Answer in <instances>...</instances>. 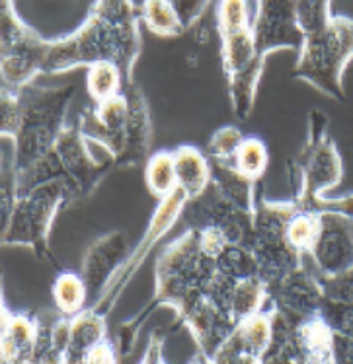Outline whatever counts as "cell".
<instances>
[{"label": "cell", "mask_w": 353, "mask_h": 364, "mask_svg": "<svg viewBox=\"0 0 353 364\" xmlns=\"http://www.w3.org/2000/svg\"><path fill=\"white\" fill-rule=\"evenodd\" d=\"M141 12L133 0H96L78 28L65 38L47 41L41 75H60L73 68L110 60L125 82H135L133 68L141 53Z\"/></svg>", "instance_id": "6da1fadb"}, {"label": "cell", "mask_w": 353, "mask_h": 364, "mask_svg": "<svg viewBox=\"0 0 353 364\" xmlns=\"http://www.w3.org/2000/svg\"><path fill=\"white\" fill-rule=\"evenodd\" d=\"M73 97V84L39 88L30 82L18 92L2 90V139L14 141L16 176L51 154Z\"/></svg>", "instance_id": "7a4b0ae2"}, {"label": "cell", "mask_w": 353, "mask_h": 364, "mask_svg": "<svg viewBox=\"0 0 353 364\" xmlns=\"http://www.w3.org/2000/svg\"><path fill=\"white\" fill-rule=\"evenodd\" d=\"M215 275H217V261L203 250L199 230L188 228L180 238L166 245L158 255L157 267H154V279H157L154 296L137 318L123 321L121 326L120 343H117L121 355H127L131 350L141 326L158 306L174 308L178 318L191 302H196L197 298L205 294V287Z\"/></svg>", "instance_id": "3957f363"}, {"label": "cell", "mask_w": 353, "mask_h": 364, "mask_svg": "<svg viewBox=\"0 0 353 364\" xmlns=\"http://www.w3.org/2000/svg\"><path fill=\"white\" fill-rule=\"evenodd\" d=\"M75 201L65 178L51 179L18 197L10 220L2 228V245H28L38 257L57 261L49 250V232L63 207Z\"/></svg>", "instance_id": "277c9868"}, {"label": "cell", "mask_w": 353, "mask_h": 364, "mask_svg": "<svg viewBox=\"0 0 353 364\" xmlns=\"http://www.w3.org/2000/svg\"><path fill=\"white\" fill-rule=\"evenodd\" d=\"M353 57V20L332 16L324 30L305 38L293 76L310 82L334 100H344L342 75Z\"/></svg>", "instance_id": "5b68a950"}, {"label": "cell", "mask_w": 353, "mask_h": 364, "mask_svg": "<svg viewBox=\"0 0 353 364\" xmlns=\"http://www.w3.org/2000/svg\"><path fill=\"white\" fill-rule=\"evenodd\" d=\"M2 6V90L18 92L41 75L47 41L16 14L12 0H0Z\"/></svg>", "instance_id": "8992f818"}, {"label": "cell", "mask_w": 353, "mask_h": 364, "mask_svg": "<svg viewBox=\"0 0 353 364\" xmlns=\"http://www.w3.org/2000/svg\"><path fill=\"white\" fill-rule=\"evenodd\" d=\"M186 203H188V197H186V193L181 191L180 187H176L168 197L160 199L151 223H149L147 230H144L143 238H141L139 245L135 247V252L127 253V257L123 259L117 271L110 277V281H107V284L102 290L98 300L92 304V308L96 312L104 314V316L112 312L115 302L123 294V290L127 289V284L131 283L133 275L143 265V261L147 259L149 252L157 245L158 240H162L166 232L172 230V226L178 223V218H181V210L186 207Z\"/></svg>", "instance_id": "52a82bcc"}, {"label": "cell", "mask_w": 353, "mask_h": 364, "mask_svg": "<svg viewBox=\"0 0 353 364\" xmlns=\"http://www.w3.org/2000/svg\"><path fill=\"white\" fill-rule=\"evenodd\" d=\"M326 115L315 109L310 113V129L305 150L295 162L302 178L297 201L320 197L322 191L336 187L342 181V158L334 141L326 134Z\"/></svg>", "instance_id": "ba28073f"}, {"label": "cell", "mask_w": 353, "mask_h": 364, "mask_svg": "<svg viewBox=\"0 0 353 364\" xmlns=\"http://www.w3.org/2000/svg\"><path fill=\"white\" fill-rule=\"evenodd\" d=\"M181 218L188 228H207L213 226L223 232L228 244H241L248 247L254 238V215L248 210L234 207L211 179L209 187L186 203Z\"/></svg>", "instance_id": "9c48e42d"}, {"label": "cell", "mask_w": 353, "mask_h": 364, "mask_svg": "<svg viewBox=\"0 0 353 364\" xmlns=\"http://www.w3.org/2000/svg\"><path fill=\"white\" fill-rule=\"evenodd\" d=\"M55 152L63 166V178L67 179L73 189L75 201L90 197L105 173L115 168V158L107 162H96L88 152V141L80 131V125L65 127L55 142Z\"/></svg>", "instance_id": "30bf717a"}, {"label": "cell", "mask_w": 353, "mask_h": 364, "mask_svg": "<svg viewBox=\"0 0 353 364\" xmlns=\"http://www.w3.org/2000/svg\"><path fill=\"white\" fill-rule=\"evenodd\" d=\"M252 31L255 51L262 60L275 49L293 47L301 51L305 43V33L295 14V0H255Z\"/></svg>", "instance_id": "8fae6325"}, {"label": "cell", "mask_w": 353, "mask_h": 364, "mask_svg": "<svg viewBox=\"0 0 353 364\" xmlns=\"http://www.w3.org/2000/svg\"><path fill=\"white\" fill-rule=\"evenodd\" d=\"M268 292L271 304L291 323H299L315 314H320L324 300L322 283L320 277L305 265H299L278 283L268 287Z\"/></svg>", "instance_id": "7c38bea8"}, {"label": "cell", "mask_w": 353, "mask_h": 364, "mask_svg": "<svg viewBox=\"0 0 353 364\" xmlns=\"http://www.w3.org/2000/svg\"><path fill=\"white\" fill-rule=\"evenodd\" d=\"M318 273L334 277L353 267L352 218L339 213H320V230L308 250Z\"/></svg>", "instance_id": "4fadbf2b"}, {"label": "cell", "mask_w": 353, "mask_h": 364, "mask_svg": "<svg viewBox=\"0 0 353 364\" xmlns=\"http://www.w3.org/2000/svg\"><path fill=\"white\" fill-rule=\"evenodd\" d=\"M273 316L275 306L271 304L270 310H260L246 320L238 321L226 341L218 347L211 363H262L273 335Z\"/></svg>", "instance_id": "5bb4252c"}, {"label": "cell", "mask_w": 353, "mask_h": 364, "mask_svg": "<svg viewBox=\"0 0 353 364\" xmlns=\"http://www.w3.org/2000/svg\"><path fill=\"white\" fill-rule=\"evenodd\" d=\"M178 323L188 327L199 349V357L205 363L213 360L218 347L226 341V337L236 326V321L223 308H218L207 294H201L196 302H191L174 320L172 326H178Z\"/></svg>", "instance_id": "9a60e30c"}, {"label": "cell", "mask_w": 353, "mask_h": 364, "mask_svg": "<svg viewBox=\"0 0 353 364\" xmlns=\"http://www.w3.org/2000/svg\"><path fill=\"white\" fill-rule=\"evenodd\" d=\"M127 113V97L121 92L120 96L96 104L94 109H86L80 113L78 125L86 141L104 146L110 152V156L115 158L125 144Z\"/></svg>", "instance_id": "2e32d148"}, {"label": "cell", "mask_w": 353, "mask_h": 364, "mask_svg": "<svg viewBox=\"0 0 353 364\" xmlns=\"http://www.w3.org/2000/svg\"><path fill=\"white\" fill-rule=\"evenodd\" d=\"M123 94L127 97L129 107L127 133H125L123 150L115 156V166L127 168V166H139V164L147 162L151 156L152 121L147 97L137 82L125 84Z\"/></svg>", "instance_id": "e0dca14e"}, {"label": "cell", "mask_w": 353, "mask_h": 364, "mask_svg": "<svg viewBox=\"0 0 353 364\" xmlns=\"http://www.w3.org/2000/svg\"><path fill=\"white\" fill-rule=\"evenodd\" d=\"M127 257V242L121 232H112L100 236L88 245L83 257V275L84 283L88 287L92 304L98 300L102 290L110 281V277L117 271L123 259ZM90 304V306H92Z\"/></svg>", "instance_id": "ac0fdd59"}, {"label": "cell", "mask_w": 353, "mask_h": 364, "mask_svg": "<svg viewBox=\"0 0 353 364\" xmlns=\"http://www.w3.org/2000/svg\"><path fill=\"white\" fill-rule=\"evenodd\" d=\"M293 341L299 363H336L334 329L320 314L293 323Z\"/></svg>", "instance_id": "d6986e66"}, {"label": "cell", "mask_w": 353, "mask_h": 364, "mask_svg": "<svg viewBox=\"0 0 353 364\" xmlns=\"http://www.w3.org/2000/svg\"><path fill=\"white\" fill-rule=\"evenodd\" d=\"M38 337L36 316L2 312V363H31Z\"/></svg>", "instance_id": "ffe728a7"}, {"label": "cell", "mask_w": 353, "mask_h": 364, "mask_svg": "<svg viewBox=\"0 0 353 364\" xmlns=\"http://www.w3.org/2000/svg\"><path fill=\"white\" fill-rule=\"evenodd\" d=\"M107 337V316L94 308H84L83 312L70 318V345L65 363H84L88 350Z\"/></svg>", "instance_id": "44dd1931"}, {"label": "cell", "mask_w": 353, "mask_h": 364, "mask_svg": "<svg viewBox=\"0 0 353 364\" xmlns=\"http://www.w3.org/2000/svg\"><path fill=\"white\" fill-rule=\"evenodd\" d=\"M174 168L178 187L186 193V197L194 199L203 193L211 183V162L207 154L191 144H181L174 149Z\"/></svg>", "instance_id": "7402d4cb"}, {"label": "cell", "mask_w": 353, "mask_h": 364, "mask_svg": "<svg viewBox=\"0 0 353 364\" xmlns=\"http://www.w3.org/2000/svg\"><path fill=\"white\" fill-rule=\"evenodd\" d=\"M211 179L218 187V191L225 195L234 207L248 210L254 215L255 210V183L254 179L246 178L244 173L236 170L233 162L209 158Z\"/></svg>", "instance_id": "603a6c76"}, {"label": "cell", "mask_w": 353, "mask_h": 364, "mask_svg": "<svg viewBox=\"0 0 353 364\" xmlns=\"http://www.w3.org/2000/svg\"><path fill=\"white\" fill-rule=\"evenodd\" d=\"M221 60H223V70H225L226 78L241 75L252 67L263 68L265 60L258 57L252 28L221 38Z\"/></svg>", "instance_id": "cb8c5ba5"}, {"label": "cell", "mask_w": 353, "mask_h": 364, "mask_svg": "<svg viewBox=\"0 0 353 364\" xmlns=\"http://www.w3.org/2000/svg\"><path fill=\"white\" fill-rule=\"evenodd\" d=\"M51 294L57 310L68 318L83 312L86 308V302L90 300L88 287L84 283L83 275L70 273V271H63L60 275H57L55 283H53Z\"/></svg>", "instance_id": "d4e9b609"}, {"label": "cell", "mask_w": 353, "mask_h": 364, "mask_svg": "<svg viewBox=\"0 0 353 364\" xmlns=\"http://www.w3.org/2000/svg\"><path fill=\"white\" fill-rule=\"evenodd\" d=\"M265 300H270V292H268V284L260 275L236 281L233 298H231V316H233V320L238 323V321L254 316L255 312L262 310Z\"/></svg>", "instance_id": "484cf974"}, {"label": "cell", "mask_w": 353, "mask_h": 364, "mask_svg": "<svg viewBox=\"0 0 353 364\" xmlns=\"http://www.w3.org/2000/svg\"><path fill=\"white\" fill-rule=\"evenodd\" d=\"M125 76L115 63L110 60H100L88 67L86 76V90L90 94L94 104H102L112 97L120 96L125 88Z\"/></svg>", "instance_id": "4316f807"}, {"label": "cell", "mask_w": 353, "mask_h": 364, "mask_svg": "<svg viewBox=\"0 0 353 364\" xmlns=\"http://www.w3.org/2000/svg\"><path fill=\"white\" fill-rule=\"evenodd\" d=\"M139 12H141V22L154 36L174 38V36H180L186 31L172 0H143V4L139 6Z\"/></svg>", "instance_id": "83f0119b"}, {"label": "cell", "mask_w": 353, "mask_h": 364, "mask_svg": "<svg viewBox=\"0 0 353 364\" xmlns=\"http://www.w3.org/2000/svg\"><path fill=\"white\" fill-rule=\"evenodd\" d=\"M144 181L157 199H164L178 187L172 150H158L149 156L144 166Z\"/></svg>", "instance_id": "f1b7e54d"}, {"label": "cell", "mask_w": 353, "mask_h": 364, "mask_svg": "<svg viewBox=\"0 0 353 364\" xmlns=\"http://www.w3.org/2000/svg\"><path fill=\"white\" fill-rule=\"evenodd\" d=\"M217 271L223 275L231 277L234 281H242L248 277L260 275V265L255 259L254 252L241 244H228L218 253L217 257Z\"/></svg>", "instance_id": "f546056e"}, {"label": "cell", "mask_w": 353, "mask_h": 364, "mask_svg": "<svg viewBox=\"0 0 353 364\" xmlns=\"http://www.w3.org/2000/svg\"><path fill=\"white\" fill-rule=\"evenodd\" d=\"M250 0H217L215 6V23L218 36H228L236 31L252 28Z\"/></svg>", "instance_id": "4dcf8cb0"}, {"label": "cell", "mask_w": 353, "mask_h": 364, "mask_svg": "<svg viewBox=\"0 0 353 364\" xmlns=\"http://www.w3.org/2000/svg\"><path fill=\"white\" fill-rule=\"evenodd\" d=\"M233 160L236 170L244 173L246 178L258 181L268 170L270 156H268L265 144L258 136H244V141L236 150Z\"/></svg>", "instance_id": "1f68e13d"}, {"label": "cell", "mask_w": 353, "mask_h": 364, "mask_svg": "<svg viewBox=\"0 0 353 364\" xmlns=\"http://www.w3.org/2000/svg\"><path fill=\"white\" fill-rule=\"evenodd\" d=\"M318 230H320V213L299 208L297 215L287 223L285 238L297 252L308 253L318 236Z\"/></svg>", "instance_id": "d6a6232c"}, {"label": "cell", "mask_w": 353, "mask_h": 364, "mask_svg": "<svg viewBox=\"0 0 353 364\" xmlns=\"http://www.w3.org/2000/svg\"><path fill=\"white\" fill-rule=\"evenodd\" d=\"M295 14L305 38L312 36L330 22V0H295Z\"/></svg>", "instance_id": "836d02e7"}, {"label": "cell", "mask_w": 353, "mask_h": 364, "mask_svg": "<svg viewBox=\"0 0 353 364\" xmlns=\"http://www.w3.org/2000/svg\"><path fill=\"white\" fill-rule=\"evenodd\" d=\"M244 141V134L238 127L225 125L217 129L213 136H211L209 144H207V156L217 158V160H226L231 162L236 154V150Z\"/></svg>", "instance_id": "e575fe53"}, {"label": "cell", "mask_w": 353, "mask_h": 364, "mask_svg": "<svg viewBox=\"0 0 353 364\" xmlns=\"http://www.w3.org/2000/svg\"><path fill=\"white\" fill-rule=\"evenodd\" d=\"M211 0H172L174 8L178 10L184 28L188 30L201 18L205 8L209 6Z\"/></svg>", "instance_id": "d590c367"}, {"label": "cell", "mask_w": 353, "mask_h": 364, "mask_svg": "<svg viewBox=\"0 0 353 364\" xmlns=\"http://www.w3.org/2000/svg\"><path fill=\"white\" fill-rule=\"evenodd\" d=\"M120 357L121 353L117 343H113L110 337H105L104 341L88 350V355L84 357V363H117Z\"/></svg>", "instance_id": "8d00e7d4"}, {"label": "cell", "mask_w": 353, "mask_h": 364, "mask_svg": "<svg viewBox=\"0 0 353 364\" xmlns=\"http://www.w3.org/2000/svg\"><path fill=\"white\" fill-rule=\"evenodd\" d=\"M162 347H164V339L154 331L151 337V343H149V349H147V355H144L143 363H164Z\"/></svg>", "instance_id": "74e56055"}]
</instances>
